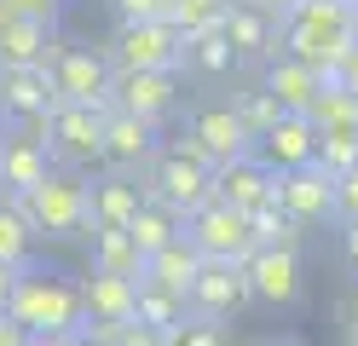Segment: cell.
Listing matches in <instances>:
<instances>
[{
  "label": "cell",
  "instance_id": "cell-31",
  "mask_svg": "<svg viewBox=\"0 0 358 346\" xmlns=\"http://www.w3.org/2000/svg\"><path fill=\"white\" fill-rule=\"evenodd\" d=\"M312 168H318L329 185H335V179H347V173L358 168V133H329V138H318V150H312Z\"/></svg>",
  "mask_w": 358,
  "mask_h": 346
},
{
  "label": "cell",
  "instance_id": "cell-51",
  "mask_svg": "<svg viewBox=\"0 0 358 346\" xmlns=\"http://www.w3.org/2000/svg\"><path fill=\"white\" fill-rule=\"evenodd\" d=\"M0 23H6V17H0Z\"/></svg>",
  "mask_w": 358,
  "mask_h": 346
},
{
  "label": "cell",
  "instance_id": "cell-41",
  "mask_svg": "<svg viewBox=\"0 0 358 346\" xmlns=\"http://www.w3.org/2000/svg\"><path fill=\"white\" fill-rule=\"evenodd\" d=\"M243 6H255V12H266V17H283V12H295L301 0H243Z\"/></svg>",
  "mask_w": 358,
  "mask_h": 346
},
{
  "label": "cell",
  "instance_id": "cell-47",
  "mask_svg": "<svg viewBox=\"0 0 358 346\" xmlns=\"http://www.w3.org/2000/svg\"><path fill=\"white\" fill-rule=\"evenodd\" d=\"M352 41H358V0H352Z\"/></svg>",
  "mask_w": 358,
  "mask_h": 346
},
{
  "label": "cell",
  "instance_id": "cell-7",
  "mask_svg": "<svg viewBox=\"0 0 358 346\" xmlns=\"http://www.w3.org/2000/svg\"><path fill=\"white\" fill-rule=\"evenodd\" d=\"M179 237L203 254V266H243V260L255 254V243H249V219L231 214V208H220V202L191 208L185 225H179Z\"/></svg>",
  "mask_w": 358,
  "mask_h": 346
},
{
  "label": "cell",
  "instance_id": "cell-27",
  "mask_svg": "<svg viewBox=\"0 0 358 346\" xmlns=\"http://www.w3.org/2000/svg\"><path fill=\"white\" fill-rule=\"evenodd\" d=\"M87 237H93V271L99 277H122V283H139L145 277V260L127 243V231H87Z\"/></svg>",
  "mask_w": 358,
  "mask_h": 346
},
{
  "label": "cell",
  "instance_id": "cell-16",
  "mask_svg": "<svg viewBox=\"0 0 358 346\" xmlns=\"http://www.w3.org/2000/svg\"><path fill=\"white\" fill-rule=\"evenodd\" d=\"M272 208L289 214V219L306 231V225H318V219H335V185L318 168H295V173L278 179V202Z\"/></svg>",
  "mask_w": 358,
  "mask_h": 346
},
{
  "label": "cell",
  "instance_id": "cell-46",
  "mask_svg": "<svg viewBox=\"0 0 358 346\" xmlns=\"http://www.w3.org/2000/svg\"><path fill=\"white\" fill-rule=\"evenodd\" d=\"M58 346H99V340H87V329H81V335H70V340H58Z\"/></svg>",
  "mask_w": 358,
  "mask_h": 346
},
{
  "label": "cell",
  "instance_id": "cell-42",
  "mask_svg": "<svg viewBox=\"0 0 358 346\" xmlns=\"http://www.w3.org/2000/svg\"><path fill=\"white\" fill-rule=\"evenodd\" d=\"M341 254H347V266L358 271V225H347V231H341Z\"/></svg>",
  "mask_w": 358,
  "mask_h": 346
},
{
  "label": "cell",
  "instance_id": "cell-36",
  "mask_svg": "<svg viewBox=\"0 0 358 346\" xmlns=\"http://www.w3.org/2000/svg\"><path fill=\"white\" fill-rule=\"evenodd\" d=\"M162 346H226V335H220V323L185 317V323H173V329L162 335Z\"/></svg>",
  "mask_w": 358,
  "mask_h": 346
},
{
  "label": "cell",
  "instance_id": "cell-20",
  "mask_svg": "<svg viewBox=\"0 0 358 346\" xmlns=\"http://www.w3.org/2000/svg\"><path fill=\"white\" fill-rule=\"evenodd\" d=\"M47 173H52L47 145H35V138H24V133H6V138H0V185H6V196L35 191Z\"/></svg>",
  "mask_w": 358,
  "mask_h": 346
},
{
  "label": "cell",
  "instance_id": "cell-49",
  "mask_svg": "<svg viewBox=\"0 0 358 346\" xmlns=\"http://www.w3.org/2000/svg\"><path fill=\"white\" fill-rule=\"evenodd\" d=\"M347 346H358V335H352V340H347Z\"/></svg>",
  "mask_w": 358,
  "mask_h": 346
},
{
  "label": "cell",
  "instance_id": "cell-14",
  "mask_svg": "<svg viewBox=\"0 0 358 346\" xmlns=\"http://www.w3.org/2000/svg\"><path fill=\"white\" fill-rule=\"evenodd\" d=\"M145 185L133 173H99L87 179V231H127V219L139 214Z\"/></svg>",
  "mask_w": 358,
  "mask_h": 346
},
{
  "label": "cell",
  "instance_id": "cell-30",
  "mask_svg": "<svg viewBox=\"0 0 358 346\" xmlns=\"http://www.w3.org/2000/svg\"><path fill=\"white\" fill-rule=\"evenodd\" d=\"M29 254H35V231L24 225L12 202H0V266L6 271H29Z\"/></svg>",
  "mask_w": 358,
  "mask_h": 346
},
{
  "label": "cell",
  "instance_id": "cell-33",
  "mask_svg": "<svg viewBox=\"0 0 358 346\" xmlns=\"http://www.w3.org/2000/svg\"><path fill=\"white\" fill-rule=\"evenodd\" d=\"M231 110H237V122L249 127V138H255V145H260V138H266V133L278 127V115H283V110H278L272 99H266L260 87H249V92H237V99H231Z\"/></svg>",
  "mask_w": 358,
  "mask_h": 346
},
{
  "label": "cell",
  "instance_id": "cell-40",
  "mask_svg": "<svg viewBox=\"0 0 358 346\" xmlns=\"http://www.w3.org/2000/svg\"><path fill=\"white\" fill-rule=\"evenodd\" d=\"M0 346H29V329H24V323H12L6 312H0Z\"/></svg>",
  "mask_w": 358,
  "mask_h": 346
},
{
  "label": "cell",
  "instance_id": "cell-19",
  "mask_svg": "<svg viewBox=\"0 0 358 346\" xmlns=\"http://www.w3.org/2000/svg\"><path fill=\"white\" fill-rule=\"evenodd\" d=\"M312 150H318V133H312V122H306V115H278V127L255 145V156H260L272 173L312 168Z\"/></svg>",
  "mask_w": 358,
  "mask_h": 346
},
{
  "label": "cell",
  "instance_id": "cell-37",
  "mask_svg": "<svg viewBox=\"0 0 358 346\" xmlns=\"http://www.w3.org/2000/svg\"><path fill=\"white\" fill-rule=\"evenodd\" d=\"M122 23H162L168 17V0H110Z\"/></svg>",
  "mask_w": 358,
  "mask_h": 346
},
{
  "label": "cell",
  "instance_id": "cell-32",
  "mask_svg": "<svg viewBox=\"0 0 358 346\" xmlns=\"http://www.w3.org/2000/svg\"><path fill=\"white\" fill-rule=\"evenodd\" d=\"M249 243L255 248H301V225L278 214V208H255L249 214Z\"/></svg>",
  "mask_w": 358,
  "mask_h": 346
},
{
  "label": "cell",
  "instance_id": "cell-38",
  "mask_svg": "<svg viewBox=\"0 0 358 346\" xmlns=\"http://www.w3.org/2000/svg\"><path fill=\"white\" fill-rule=\"evenodd\" d=\"M335 219L341 225H358V168L347 179H335Z\"/></svg>",
  "mask_w": 358,
  "mask_h": 346
},
{
  "label": "cell",
  "instance_id": "cell-21",
  "mask_svg": "<svg viewBox=\"0 0 358 346\" xmlns=\"http://www.w3.org/2000/svg\"><path fill=\"white\" fill-rule=\"evenodd\" d=\"M260 92H266L283 115H306L312 99H318V75H312L306 64H295V58L278 52L272 64H266V75H260Z\"/></svg>",
  "mask_w": 358,
  "mask_h": 346
},
{
  "label": "cell",
  "instance_id": "cell-4",
  "mask_svg": "<svg viewBox=\"0 0 358 346\" xmlns=\"http://www.w3.org/2000/svg\"><path fill=\"white\" fill-rule=\"evenodd\" d=\"M41 69H47L58 104H76V110H110V81H116V69H110L104 52H87V46L58 41Z\"/></svg>",
  "mask_w": 358,
  "mask_h": 346
},
{
  "label": "cell",
  "instance_id": "cell-35",
  "mask_svg": "<svg viewBox=\"0 0 358 346\" xmlns=\"http://www.w3.org/2000/svg\"><path fill=\"white\" fill-rule=\"evenodd\" d=\"M0 17H17V23H41V29H58L64 0H0Z\"/></svg>",
  "mask_w": 358,
  "mask_h": 346
},
{
  "label": "cell",
  "instance_id": "cell-12",
  "mask_svg": "<svg viewBox=\"0 0 358 346\" xmlns=\"http://www.w3.org/2000/svg\"><path fill=\"white\" fill-rule=\"evenodd\" d=\"M179 99H185L179 75H116L110 81V110L133 115V122H150V127H162L179 110Z\"/></svg>",
  "mask_w": 358,
  "mask_h": 346
},
{
  "label": "cell",
  "instance_id": "cell-18",
  "mask_svg": "<svg viewBox=\"0 0 358 346\" xmlns=\"http://www.w3.org/2000/svg\"><path fill=\"white\" fill-rule=\"evenodd\" d=\"M58 110V92L47 81V69H0V115L17 122H41Z\"/></svg>",
  "mask_w": 358,
  "mask_h": 346
},
{
  "label": "cell",
  "instance_id": "cell-8",
  "mask_svg": "<svg viewBox=\"0 0 358 346\" xmlns=\"http://www.w3.org/2000/svg\"><path fill=\"white\" fill-rule=\"evenodd\" d=\"M278 179H283V173H272L260 156L220 161V168L208 173V202H220V208H231V214L249 219L255 208H272V202H278Z\"/></svg>",
  "mask_w": 358,
  "mask_h": 346
},
{
  "label": "cell",
  "instance_id": "cell-17",
  "mask_svg": "<svg viewBox=\"0 0 358 346\" xmlns=\"http://www.w3.org/2000/svg\"><path fill=\"white\" fill-rule=\"evenodd\" d=\"M243 306H249L243 266H203V277H196L191 294H185V312H191V317H203V323L231 317V312H243Z\"/></svg>",
  "mask_w": 358,
  "mask_h": 346
},
{
  "label": "cell",
  "instance_id": "cell-43",
  "mask_svg": "<svg viewBox=\"0 0 358 346\" xmlns=\"http://www.w3.org/2000/svg\"><path fill=\"white\" fill-rule=\"evenodd\" d=\"M12 289H17V271H6V266H0V312H6V300H12Z\"/></svg>",
  "mask_w": 358,
  "mask_h": 346
},
{
  "label": "cell",
  "instance_id": "cell-9",
  "mask_svg": "<svg viewBox=\"0 0 358 346\" xmlns=\"http://www.w3.org/2000/svg\"><path fill=\"white\" fill-rule=\"evenodd\" d=\"M208 173L214 168H203V161H185V156H173V150H156L150 168H145V196L168 202L173 214L185 219L191 208L208 202Z\"/></svg>",
  "mask_w": 358,
  "mask_h": 346
},
{
  "label": "cell",
  "instance_id": "cell-11",
  "mask_svg": "<svg viewBox=\"0 0 358 346\" xmlns=\"http://www.w3.org/2000/svg\"><path fill=\"white\" fill-rule=\"evenodd\" d=\"M243 283H249V300H266V306H295L306 277H301V248H255L243 260Z\"/></svg>",
  "mask_w": 358,
  "mask_h": 346
},
{
  "label": "cell",
  "instance_id": "cell-2",
  "mask_svg": "<svg viewBox=\"0 0 358 346\" xmlns=\"http://www.w3.org/2000/svg\"><path fill=\"white\" fill-rule=\"evenodd\" d=\"M6 317L24 323L29 340H70L87 329V312H81V294L76 283H64L52 271H17V289L6 300Z\"/></svg>",
  "mask_w": 358,
  "mask_h": 346
},
{
  "label": "cell",
  "instance_id": "cell-24",
  "mask_svg": "<svg viewBox=\"0 0 358 346\" xmlns=\"http://www.w3.org/2000/svg\"><path fill=\"white\" fill-rule=\"evenodd\" d=\"M58 46V29H41V23H0V69H41L47 52Z\"/></svg>",
  "mask_w": 358,
  "mask_h": 346
},
{
  "label": "cell",
  "instance_id": "cell-22",
  "mask_svg": "<svg viewBox=\"0 0 358 346\" xmlns=\"http://www.w3.org/2000/svg\"><path fill=\"white\" fill-rule=\"evenodd\" d=\"M76 294H81L87 323H133V300H139V283H122V277H99V271H87V283H81Z\"/></svg>",
  "mask_w": 358,
  "mask_h": 346
},
{
  "label": "cell",
  "instance_id": "cell-15",
  "mask_svg": "<svg viewBox=\"0 0 358 346\" xmlns=\"http://www.w3.org/2000/svg\"><path fill=\"white\" fill-rule=\"evenodd\" d=\"M220 35H226V46H231V64H272L278 58V17L243 6V0L226 6Z\"/></svg>",
  "mask_w": 358,
  "mask_h": 346
},
{
  "label": "cell",
  "instance_id": "cell-50",
  "mask_svg": "<svg viewBox=\"0 0 358 346\" xmlns=\"http://www.w3.org/2000/svg\"><path fill=\"white\" fill-rule=\"evenodd\" d=\"M0 127H6V115H0Z\"/></svg>",
  "mask_w": 358,
  "mask_h": 346
},
{
  "label": "cell",
  "instance_id": "cell-5",
  "mask_svg": "<svg viewBox=\"0 0 358 346\" xmlns=\"http://www.w3.org/2000/svg\"><path fill=\"white\" fill-rule=\"evenodd\" d=\"M185 41L168 23H116L110 35V69L116 75H179Z\"/></svg>",
  "mask_w": 358,
  "mask_h": 346
},
{
  "label": "cell",
  "instance_id": "cell-29",
  "mask_svg": "<svg viewBox=\"0 0 358 346\" xmlns=\"http://www.w3.org/2000/svg\"><path fill=\"white\" fill-rule=\"evenodd\" d=\"M185 317H191V312H185V300H179V294L139 283V300H133V323H145V329H156V335H168L173 323H185Z\"/></svg>",
  "mask_w": 358,
  "mask_h": 346
},
{
  "label": "cell",
  "instance_id": "cell-39",
  "mask_svg": "<svg viewBox=\"0 0 358 346\" xmlns=\"http://www.w3.org/2000/svg\"><path fill=\"white\" fill-rule=\"evenodd\" d=\"M335 81H341V92H352V99H358V41H352V52H347V64L335 69Z\"/></svg>",
  "mask_w": 358,
  "mask_h": 346
},
{
  "label": "cell",
  "instance_id": "cell-48",
  "mask_svg": "<svg viewBox=\"0 0 358 346\" xmlns=\"http://www.w3.org/2000/svg\"><path fill=\"white\" fill-rule=\"evenodd\" d=\"M29 346H52V340H29Z\"/></svg>",
  "mask_w": 358,
  "mask_h": 346
},
{
  "label": "cell",
  "instance_id": "cell-45",
  "mask_svg": "<svg viewBox=\"0 0 358 346\" xmlns=\"http://www.w3.org/2000/svg\"><path fill=\"white\" fill-rule=\"evenodd\" d=\"M260 346H306V340H295V335H272V340H260Z\"/></svg>",
  "mask_w": 358,
  "mask_h": 346
},
{
  "label": "cell",
  "instance_id": "cell-10",
  "mask_svg": "<svg viewBox=\"0 0 358 346\" xmlns=\"http://www.w3.org/2000/svg\"><path fill=\"white\" fill-rule=\"evenodd\" d=\"M185 133L196 138V150H203L214 168H220V161H237V156H255V138H249V127L237 122L231 99H203V104H191Z\"/></svg>",
  "mask_w": 358,
  "mask_h": 346
},
{
  "label": "cell",
  "instance_id": "cell-13",
  "mask_svg": "<svg viewBox=\"0 0 358 346\" xmlns=\"http://www.w3.org/2000/svg\"><path fill=\"white\" fill-rule=\"evenodd\" d=\"M156 150H162V127L133 122L122 110H104V161H110V173H139V168H150Z\"/></svg>",
  "mask_w": 358,
  "mask_h": 346
},
{
  "label": "cell",
  "instance_id": "cell-3",
  "mask_svg": "<svg viewBox=\"0 0 358 346\" xmlns=\"http://www.w3.org/2000/svg\"><path fill=\"white\" fill-rule=\"evenodd\" d=\"M17 214H24V225L35 231V243L47 237V243H76L87 237V179L81 173H47L35 185V191L24 196H6Z\"/></svg>",
  "mask_w": 358,
  "mask_h": 346
},
{
  "label": "cell",
  "instance_id": "cell-25",
  "mask_svg": "<svg viewBox=\"0 0 358 346\" xmlns=\"http://www.w3.org/2000/svg\"><path fill=\"white\" fill-rule=\"evenodd\" d=\"M179 225H185V219H179L168 202L145 196V202H139V214L127 219V243L139 248V260H150V254H162L168 243H179Z\"/></svg>",
  "mask_w": 358,
  "mask_h": 346
},
{
  "label": "cell",
  "instance_id": "cell-44",
  "mask_svg": "<svg viewBox=\"0 0 358 346\" xmlns=\"http://www.w3.org/2000/svg\"><path fill=\"white\" fill-rule=\"evenodd\" d=\"M347 323H352V335H358V283L347 289Z\"/></svg>",
  "mask_w": 358,
  "mask_h": 346
},
{
  "label": "cell",
  "instance_id": "cell-26",
  "mask_svg": "<svg viewBox=\"0 0 358 346\" xmlns=\"http://www.w3.org/2000/svg\"><path fill=\"white\" fill-rule=\"evenodd\" d=\"M306 122H312V133H318V138H329V133H358V99H352V92H341V81H335V75H318V99H312Z\"/></svg>",
  "mask_w": 358,
  "mask_h": 346
},
{
  "label": "cell",
  "instance_id": "cell-6",
  "mask_svg": "<svg viewBox=\"0 0 358 346\" xmlns=\"http://www.w3.org/2000/svg\"><path fill=\"white\" fill-rule=\"evenodd\" d=\"M47 156L58 173H81L104 161V110H76V104H58L47 115Z\"/></svg>",
  "mask_w": 358,
  "mask_h": 346
},
{
  "label": "cell",
  "instance_id": "cell-23",
  "mask_svg": "<svg viewBox=\"0 0 358 346\" xmlns=\"http://www.w3.org/2000/svg\"><path fill=\"white\" fill-rule=\"evenodd\" d=\"M196 277H203V254H196L185 237H179V243H168L162 254H150V260H145V277H139V283L168 289V294H179V300H185Z\"/></svg>",
  "mask_w": 358,
  "mask_h": 346
},
{
  "label": "cell",
  "instance_id": "cell-28",
  "mask_svg": "<svg viewBox=\"0 0 358 346\" xmlns=\"http://www.w3.org/2000/svg\"><path fill=\"white\" fill-rule=\"evenodd\" d=\"M226 6H231V0H168V17H162V23H168L179 41H196V35L220 29Z\"/></svg>",
  "mask_w": 358,
  "mask_h": 346
},
{
  "label": "cell",
  "instance_id": "cell-1",
  "mask_svg": "<svg viewBox=\"0 0 358 346\" xmlns=\"http://www.w3.org/2000/svg\"><path fill=\"white\" fill-rule=\"evenodd\" d=\"M278 52L306 64L312 75H335L352 52V0H301L278 17Z\"/></svg>",
  "mask_w": 358,
  "mask_h": 346
},
{
  "label": "cell",
  "instance_id": "cell-34",
  "mask_svg": "<svg viewBox=\"0 0 358 346\" xmlns=\"http://www.w3.org/2000/svg\"><path fill=\"white\" fill-rule=\"evenodd\" d=\"M185 64L208 69V75H226V69H237V64H231V46H226V35H220V29H208V35L185 41Z\"/></svg>",
  "mask_w": 358,
  "mask_h": 346
}]
</instances>
